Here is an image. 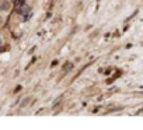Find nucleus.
I'll return each instance as SVG.
<instances>
[{
    "label": "nucleus",
    "instance_id": "nucleus-2",
    "mask_svg": "<svg viewBox=\"0 0 143 130\" xmlns=\"http://www.w3.org/2000/svg\"><path fill=\"white\" fill-rule=\"evenodd\" d=\"M61 101H62V98H58V99L55 101V102H53V105H52V108H56V106H58V104H59V102H61Z\"/></svg>",
    "mask_w": 143,
    "mask_h": 130
},
{
    "label": "nucleus",
    "instance_id": "nucleus-5",
    "mask_svg": "<svg viewBox=\"0 0 143 130\" xmlns=\"http://www.w3.org/2000/svg\"><path fill=\"white\" fill-rule=\"evenodd\" d=\"M20 1H21V3H24V1H25V0H20Z\"/></svg>",
    "mask_w": 143,
    "mask_h": 130
},
{
    "label": "nucleus",
    "instance_id": "nucleus-3",
    "mask_svg": "<svg viewBox=\"0 0 143 130\" xmlns=\"http://www.w3.org/2000/svg\"><path fill=\"white\" fill-rule=\"evenodd\" d=\"M1 45H3V39L0 38V46H1Z\"/></svg>",
    "mask_w": 143,
    "mask_h": 130
},
{
    "label": "nucleus",
    "instance_id": "nucleus-1",
    "mask_svg": "<svg viewBox=\"0 0 143 130\" xmlns=\"http://www.w3.org/2000/svg\"><path fill=\"white\" fill-rule=\"evenodd\" d=\"M9 9H10V4L7 3V1H3V3H0V10H1V11H7Z\"/></svg>",
    "mask_w": 143,
    "mask_h": 130
},
{
    "label": "nucleus",
    "instance_id": "nucleus-4",
    "mask_svg": "<svg viewBox=\"0 0 143 130\" xmlns=\"http://www.w3.org/2000/svg\"><path fill=\"white\" fill-rule=\"evenodd\" d=\"M1 22H3V18L0 17V25H1Z\"/></svg>",
    "mask_w": 143,
    "mask_h": 130
}]
</instances>
